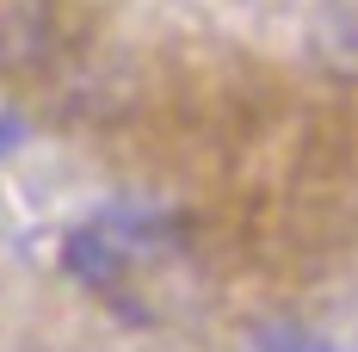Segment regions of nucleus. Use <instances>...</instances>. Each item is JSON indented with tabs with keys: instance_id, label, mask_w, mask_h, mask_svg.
Returning a JSON list of instances; mask_svg holds the SVG:
<instances>
[{
	"instance_id": "obj_1",
	"label": "nucleus",
	"mask_w": 358,
	"mask_h": 352,
	"mask_svg": "<svg viewBox=\"0 0 358 352\" xmlns=\"http://www.w3.org/2000/svg\"><path fill=\"white\" fill-rule=\"evenodd\" d=\"M56 56L50 0H0V74H31Z\"/></svg>"
},
{
	"instance_id": "obj_4",
	"label": "nucleus",
	"mask_w": 358,
	"mask_h": 352,
	"mask_svg": "<svg viewBox=\"0 0 358 352\" xmlns=\"http://www.w3.org/2000/svg\"><path fill=\"white\" fill-rule=\"evenodd\" d=\"M253 352H334V346H327L315 328L272 316V321H253Z\"/></svg>"
},
{
	"instance_id": "obj_3",
	"label": "nucleus",
	"mask_w": 358,
	"mask_h": 352,
	"mask_svg": "<svg viewBox=\"0 0 358 352\" xmlns=\"http://www.w3.org/2000/svg\"><path fill=\"white\" fill-rule=\"evenodd\" d=\"M62 266H69L80 284L111 290V284L124 279V247H117V235H106V229H74L69 241H62Z\"/></svg>"
},
{
	"instance_id": "obj_2",
	"label": "nucleus",
	"mask_w": 358,
	"mask_h": 352,
	"mask_svg": "<svg viewBox=\"0 0 358 352\" xmlns=\"http://www.w3.org/2000/svg\"><path fill=\"white\" fill-rule=\"evenodd\" d=\"M309 56L334 80H358V0H315V13H309Z\"/></svg>"
},
{
	"instance_id": "obj_5",
	"label": "nucleus",
	"mask_w": 358,
	"mask_h": 352,
	"mask_svg": "<svg viewBox=\"0 0 358 352\" xmlns=\"http://www.w3.org/2000/svg\"><path fill=\"white\" fill-rule=\"evenodd\" d=\"M13 142H19V118H0V155H6Z\"/></svg>"
}]
</instances>
